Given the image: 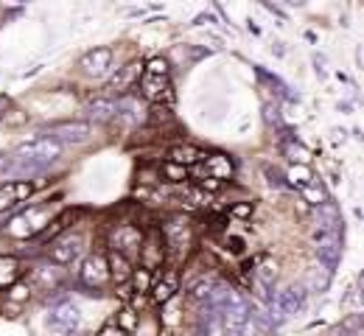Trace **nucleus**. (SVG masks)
<instances>
[{
  "label": "nucleus",
  "instance_id": "34",
  "mask_svg": "<svg viewBox=\"0 0 364 336\" xmlns=\"http://www.w3.org/2000/svg\"><path fill=\"white\" fill-rule=\"evenodd\" d=\"M230 216H235V219H247V216H252V205H250V202L235 205V207L230 210Z\"/></svg>",
  "mask_w": 364,
  "mask_h": 336
},
{
  "label": "nucleus",
  "instance_id": "14",
  "mask_svg": "<svg viewBox=\"0 0 364 336\" xmlns=\"http://www.w3.org/2000/svg\"><path fill=\"white\" fill-rule=\"evenodd\" d=\"M140 70H143V65H140V62H129L127 67H121V70L112 76V82L107 85V96L109 98L127 96V93H129V87L140 79Z\"/></svg>",
  "mask_w": 364,
  "mask_h": 336
},
{
  "label": "nucleus",
  "instance_id": "27",
  "mask_svg": "<svg viewBox=\"0 0 364 336\" xmlns=\"http://www.w3.org/2000/svg\"><path fill=\"white\" fill-rule=\"evenodd\" d=\"M309 283H311V291H325L331 286V272L325 266H314L309 275Z\"/></svg>",
  "mask_w": 364,
  "mask_h": 336
},
{
  "label": "nucleus",
  "instance_id": "10",
  "mask_svg": "<svg viewBox=\"0 0 364 336\" xmlns=\"http://www.w3.org/2000/svg\"><path fill=\"white\" fill-rule=\"evenodd\" d=\"M314 222H317V236H339L342 233V216L336 202L325 199L314 210Z\"/></svg>",
  "mask_w": 364,
  "mask_h": 336
},
{
  "label": "nucleus",
  "instance_id": "8",
  "mask_svg": "<svg viewBox=\"0 0 364 336\" xmlns=\"http://www.w3.org/2000/svg\"><path fill=\"white\" fill-rule=\"evenodd\" d=\"M109 244H112V252H121L124 258L132 261V255L140 252L143 233L137 230L135 224H115L112 227V236H109Z\"/></svg>",
  "mask_w": 364,
  "mask_h": 336
},
{
  "label": "nucleus",
  "instance_id": "35",
  "mask_svg": "<svg viewBox=\"0 0 364 336\" xmlns=\"http://www.w3.org/2000/svg\"><path fill=\"white\" fill-rule=\"evenodd\" d=\"M11 168H14V157L11 154H0V177L11 174Z\"/></svg>",
  "mask_w": 364,
  "mask_h": 336
},
{
  "label": "nucleus",
  "instance_id": "2",
  "mask_svg": "<svg viewBox=\"0 0 364 336\" xmlns=\"http://www.w3.org/2000/svg\"><path fill=\"white\" fill-rule=\"evenodd\" d=\"M140 96L146 98L149 104L154 107H171L174 104V85H171V70H168V62L154 56L143 65L140 70Z\"/></svg>",
  "mask_w": 364,
  "mask_h": 336
},
{
  "label": "nucleus",
  "instance_id": "11",
  "mask_svg": "<svg viewBox=\"0 0 364 336\" xmlns=\"http://www.w3.org/2000/svg\"><path fill=\"white\" fill-rule=\"evenodd\" d=\"M31 193H34V183H28V180H6V183H0V213L14 207V205H20Z\"/></svg>",
  "mask_w": 364,
  "mask_h": 336
},
{
  "label": "nucleus",
  "instance_id": "4",
  "mask_svg": "<svg viewBox=\"0 0 364 336\" xmlns=\"http://www.w3.org/2000/svg\"><path fill=\"white\" fill-rule=\"evenodd\" d=\"M90 135L92 124H87V121H65V124H53L46 129V138L56 141L59 146L85 143V141H90Z\"/></svg>",
  "mask_w": 364,
  "mask_h": 336
},
{
  "label": "nucleus",
  "instance_id": "12",
  "mask_svg": "<svg viewBox=\"0 0 364 336\" xmlns=\"http://www.w3.org/2000/svg\"><path fill=\"white\" fill-rule=\"evenodd\" d=\"M79 278H82V283L90 288H98L104 286L107 281H109V269H107V261L101 258V255H87L85 258V264H82V269H79Z\"/></svg>",
  "mask_w": 364,
  "mask_h": 336
},
{
  "label": "nucleus",
  "instance_id": "29",
  "mask_svg": "<svg viewBox=\"0 0 364 336\" xmlns=\"http://www.w3.org/2000/svg\"><path fill=\"white\" fill-rule=\"evenodd\" d=\"M289 180H291V185H300V188H306L309 183H314L309 166H297V168H291V171H289Z\"/></svg>",
  "mask_w": 364,
  "mask_h": 336
},
{
  "label": "nucleus",
  "instance_id": "31",
  "mask_svg": "<svg viewBox=\"0 0 364 336\" xmlns=\"http://www.w3.org/2000/svg\"><path fill=\"white\" fill-rule=\"evenodd\" d=\"M300 191H303V196H306V202H311L314 207L325 202V193H322V188H319L317 183H309V185H306V188H300Z\"/></svg>",
  "mask_w": 364,
  "mask_h": 336
},
{
  "label": "nucleus",
  "instance_id": "3",
  "mask_svg": "<svg viewBox=\"0 0 364 336\" xmlns=\"http://www.w3.org/2000/svg\"><path fill=\"white\" fill-rule=\"evenodd\" d=\"M53 219V207L50 205H31L26 210H20L9 224H6V236L11 239H37Z\"/></svg>",
  "mask_w": 364,
  "mask_h": 336
},
{
  "label": "nucleus",
  "instance_id": "6",
  "mask_svg": "<svg viewBox=\"0 0 364 336\" xmlns=\"http://www.w3.org/2000/svg\"><path fill=\"white\" fill-rule=\"evenodd\" d=\"M79 308L70 303V300H59L53 308H50V314H48V328L53 331V334H70V331H76L79 328Z\"/></svg>",
  "mask_w": 364,
  "mask_h": 336
},
{
  "label": "nucleus",
  "instance_id": "28",
  "mask_svg": "<svg viewBox=\"0 0 364 336\" xmlns=\"http://www.w3.org/2000/svg\"><path fill=\"white\" fill-rule=\"evenodd\" d=\"M160 174L166 177V183H182V180H188V168H182L177 163H163V168H160Z\"/></svg>",
  "mask_w": 364,
  "mask_h": 336
},
{
  "label": "nucleus",
  "instance_id": "16",
  "mask_svg": "<svg viewBox=\"0 0 364 336\" xmlns=\"http://www.w3.org/2000/svg\"><path fill=\"white\" fill-rule=\"evenodd\" d=\"M112 67V50L109 48H92L82 56V70L87 76H107V70Z\"/></svg>",
  "mask_w": 364,
  "mask_h": 336
},
{
  "label": "nucleus",
  "instance_id": "5",
  "mask_svg": "<svg viewBox=\"0 0 364 336\" xmlns=\"http://www.w3.org/2000/svg\"><path fill=\"white\" fill-rule=\"evenodd\" d=\"M82 252H85V236L82 233H65V236L53 239L50 249H48V258L53 264L65 266V264H73Z\"/></svg>",
  "mask_w": 364,
  "mask_h": 336
},
{
  "label": "nucleus",
  "instance_id": "32",
  "mask_svg": "<svg viewBox=\"0 0 364 336\" xmlns=\"http://www.w3.org/2000/svg\"><path fill=\"white\" fill-rule=\"evenodd\" d=\"M132 278H135V288H137V291H149V288H151V269L140 266V272H135Z\"/></svg>",
  "mask_w": 364,
  "mask_h": 336
},
{
  "label": "nucleus",
  "instance_id": "21",
  "mask_svg": "<svg viewBox=\"0 0 364 336\" xmlns=\"http://www.w3.org/2000/svg\"><path fill=\"white\" fill-rule=\"evenodd\" d=\"M274 278H277V266H274V261L272 258H267V255H261V258L255 261V266H252V281L264 288V291H269V288L274 286Z\"/></svg>",
  "mask_w": 364,
  "mask_h": 336
},
{
  "label": "nucleus",
  "instance_id": "22",
  "mask_svg": "<svg viewBox=\"0 0 364 336\" xmlns=\"http://www.w3.org/2000/svg\"><path fill=\"white\" fill-rule=\"evenodd\" d=\"M107 269H109V278H112L118 286H124V283L132 281V261L124 258L121 252H109V264H107Z\"/></svg>",
  "mask_w": 364,
  "mask_h": 336
},
{
  "label": "nucleus",
  "instance_id": "18",
  "mask_svg": "<svg viewBox=\"0 0 364 336\" xmlns=\"http://www.w3.org/2000/svg\"><path fill=\"white\" fill-rule=\"evenodd\" d=\"M137 255H140V261H143L146 269L160 266V264H163V255H166V246H163V241H160V233H151V239L143 241Z\"/></svg>",
  "mask_w": 364,
  "mask_h": 336
},
{
  "label": "nucleus",
  "instance_id": "30",
  "mask_svg": "<svg viewBox=\"0 0 364 336\" xmlns=\"http://www.w3.org/2000/svg\"><path fill=\"white\" fill-rule=\"evenodd\" d=\"M28 286H20V283H14V286H9V291H6V300L9 303H17V305H23L26 300H28Z\"/></svg>",
  "mask_w": 364,
  "mask_h": 336
},
{
  "label": "nucleus",
  "instance_id": "7",
  "mask_svg": "<svg viewBox=\"0 0 364 336\" xmlns=\"http://www.w3.org/2000/svg\"><path fill=\"white\" fill-rule=\"evenodd\" d=\"M191 171L196 177H202V180H219V183H225V180H230L235 174V166H232V160H230L228 154H205V160L196 168H191Z\"/></svg>",
  "mask_w": 364,
  "mask_h": 336
},
{
  "label": "nucleus",
  "instance_id": "15",
  "mask_svg": "<svg viewBox=\"0 0 364 336\" xmlns=\"http://www.w3.org/2000/svg\"><path fill=\"white\" fill-rule=\"evenodd\" d=\"M317 261L328 272H333L342 261V239L339 236H317Z\"/></svg>",
  "mask_w": 364,
  "mask_h": 336
},
{
  "label": "nucleus",
  "instance_id": "9",
  "mask_svg": "<svg viewBox=\"0 0 364 336\" xmlns=\"http://www.w3.org/2000/svg\"><path fill=\"white\" fill-rule=\"evenodd\" d=\"M163 233H166V246H171V252L188 255V249L193 244V227H191L188 219H171L163 227Z\"/></svg>",
  "mask_w": 364,
  "mask_h": 336
},
{
  "label": "nucleus",
  "instance_id": "26",
  "mask_svg": "<svg viewBox=\"0 0 364 336\" xmlns=\"http://www.w3.org/2000/svg\"><path fill=\"white\" fill-rule=\"evenodd\" d=\"M283 154L289 157V160H294V163H300V166H309L311 163V151L306 148V146L294 143V141H283Z\"/></svg>",
  "mask_w": 364,
  "mask_h": 336
},
{
  "label": "nucleus",
  "instance_id": "24",
  "mask_svg": "<svg viewBox=\"0 0 364 336\" xmlns=\"http://www.w3.org/2000/svg\"><path fill=\"white\" fill-rule=\"evenodd\" d=\"M115 112H118L115 98L109 96H98L87 104V118H92V121H109V118H115Z\"/></svg>",
  "mask_w": 364,
  "mask_h": 336
},
{
  "label": "nucleus",
  "instance_id": "33",
  "mask_svg": "<svg viewBox=\"0 0 364 336\" xmlns=\"http://www.w3.org/2000/svg\"><path fill=\"white\" fill-rule=\"evenodd\" d=\"M95 336H129V331H127V328H121L118 323H107V325H104Z\"/></svg>",
  "mask_w": 364,
  "mask_h": 336
},
{
  "label": "nucleus",
  "instance_id": "13",
  "mask_svg": "<svg viewBox=\"0 0 364 336\" xmlns=\"http://www.w3.org/2000/svg\"><path fill=\"white\" fill-rule=\"evenodd\" d=\"M31 283L40 291H59L65 283V272L59 269V264H43L31 269Z\"/></svg>",
  "mask_w": 364,
  "mask_h": 336
},
{
  "label": "nucleus",
  "instance_id": "25",
  "mask_svg": "<svg viewBox=\"0 0 364 336\" xmlns=\"http://www.w3.org/2000/svg\"><path fill=\"white\" fill-rule=\"evenodd\" d=\"M182 205H188V207H208L210 205V193L202 191L199 185H191V188L182 191Z\"/></svg>",
  "mask_w": 364,
  "mask_h": 336
},
{
  "label": "nucleus",
  "instance_id": "36",
  "mask_svg": "<svg viewBox=\"0 0 364 336\" xmlns=\"http://www.w3.org/2000/svg\"><path fill=\"white\" fill-rule=\"evenodd\" d=\"M267 177H269V185H277V188L283 185V180H280V174H277V171H272V168H267Z\"/></svg>",
  "mask_w": 364,
  "mask_h": 336
},
{
  "label": "nucleus",
  "instance_id": "1",
  "mask_svg": "<svg viewBox=\"0 0 364 336\" xmlns=\"http://www.w3.org/2000/svg\"><path fill=\"white\" fill-rule=\"evenodd\" d=\"M59 151H62V146L56 143V141H50V138H46V135H40L34 141H26V143L17 146L14 154H11L14 157L11 174H20V177L40 174L59 157Z\"/></svg>",
  "mask_w": 364,
  "mask_h": 336
},
{
  "label": "nucleus",
  "instance_id": "20",
  "mask_svg": "<svg viewBox=\"0 0 364 336\" xmlns=\"http://www.w3.org/2000/svg\"><path fill=\"white\" fill-rule=\"evenodd\" d=\"M205 160V151L202 148H196V146H174L171 151H168V163H177L182 168H196L199 163Z\"/></svg>",
  "mask_w": 364,
  "mask_h": 336
},
{
  "label": "nucleus",
  "instance_id": "23",
  "mask_svg": "<svg viewBox=\"0 0 364 336\" xmlns=\"http://www.w3.org/2000/svg\"><path fill=\"white\" fill-rule=\"evenodd\" d=\"M23 275V264L11 255H0V288H9L14 286Z\"/></svg>",
  "mask_w": 364,
  "mask_h": 336
},
{
  "label": "nucleus",
  "instance_id": "17",
  "mask_svg": "<svg viewBox=\"0 0 364 336\" xmlns=\"http://www.w3.org/2000/svg\"><path fill=\"white\" fill-rule=\"evenodd\" d=\"M151 297H154V303H168L177 291H180V275H177V269H168L157 283H151Z\"/></svg>",
  "mask_w": 364,
  "mask_h": 336
},
{
  "label": "nucleus",
  "instance_id": "19",
  "mask_svg": "<svg viewBox=\"0 0 364 336\" xmlns=\"http://www.w3.org/2000/svg\"><path fill=\"white\" fill-rule=\"evenodd\" d=\"M274 300H277V305L283 308V314H286V317H291V314H297V311L306 305V288L289 286L286 291L274 294Z\"/></svg>",
  "mask_w": 364,
  "mask_h": 336
}]
</instances>
